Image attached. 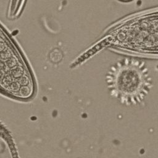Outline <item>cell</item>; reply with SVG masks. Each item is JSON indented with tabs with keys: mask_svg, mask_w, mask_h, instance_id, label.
Segmentation results:
<instances>
[{
	"mask_svg": "<svg viewBox=\"0 0 158 158\" xmlns=\"http://www.w3.org/2000/svg\"><path fill=\"white\" fill-rule=\"evenodd\" d=\"M105 80L110 96L127 106L139 104L149 88L143 65L129 58L122 59L112 64Z\"/></svg>",
	"mask_w": 158,
	"mask_h": 158,
	"instance_id": "cell-1",
	"label": "cell"
},
{
	"mask_svg": "<svg viewBox=\"0 0 158 158\" xmlns=\"http://www.w3.org/2000/svg\"><path fill=\"white\" fill-rule=\"evenodd\" d=\"M1 88L10 97L30 98L34 93V82L30 72L19 52L5 45L1 48Z\"/></svg>",
	"mask_w": 158,
	"mask_h": 158,
	"instance_id": "cell-2",
	"label": "cell"
},
{
	"mask_svg": "<svg viewBox=\"0 0 158 158\" xmlns=\"http://www.w3.org/2000/svg\"><path fill=\"white\" fill-rule=\"evenodd\" d=\"M120 1H123V2H128V1H131L132 0H119Z\"/></svg>",
	"mask_w": 158,
	"mask_h": 158,
	"instance_id": "cell-3",
	"label": "cell"
}]
</instances>
